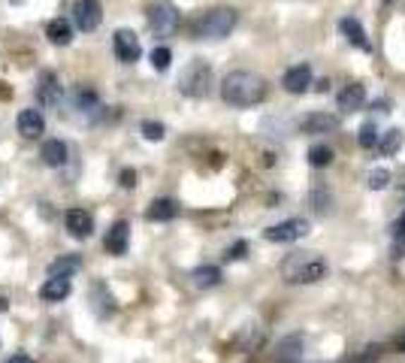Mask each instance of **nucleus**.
I'll use <instances>...</instances> for the list:
<instances>
[{"instance_id":"obj_5","label":"nucleus","mask_w":405,"mask_h":363,"mask_svg":"<svg viewBox=\"0 0 405 363\" xmlns=\"http://www.w3.org/2000/svg\"><path fill=\"white\" fill-rule=\"evenodd\" d=\"M179 9L173 4H155L152 9H148V25H152V34L155 37H173L179 30Z\"/></svg>"},{"instance_id":"obj_37","label":"nucleus","mask_w":405,"mask_h":363,"mask_svg":"<svg viewBox=\"0 0 405 363\" xmlns=\"http://www.w3.org/2000/svg\"><path fill=\"white\" fill-rule=\"evenodd\" d=\"M402 351H405V339H402Z\"/></svg>"},{"instance_id":"obj_35","label":"nucleus","mask_w":405,"mask_h":363,"mask_svg":"<svg viewBox=\"0 0 405 363\" xmlns=\"http://www.w3.org/2000/svg\"><path fill=\"white\" fill-rule=\"evenodd\" d=\"M6 306H9V303H6V297H0V312H6Z\"/></svg>"},{"instance_id":"obj_23","label":"nucleus","mask_w":405,"mask_h":363,"mask_svg":"<svg viewBox=\"0 0 405 363\" xmlns=\"http://www.w3.org/2000/svg\"><path fill=\"white\" fill-rule=\"evenodd\" d=\"M191 279H194L197 287H215L221 282V270L218 266H197V270L191 273Z\"/></svg>"},{"instance_id":"obj_18","label":"nucleus","mask_w":405,"mask_h":363,"mask_svg":"<svg viewBox=\"0 0 405 363\" xmlns=\"http://www.w3.org/2000/svg\"><path fill=\"white\" fill-rule=\"evenodd\" d=\"M40 157H42V164H46V167H64L70 155H67V145H64L61 140H49L46 145H42Z\"/></svg>"},{"instance_id":"obj_4","label":"nucleus","mask_w":405,"mask_h":363,"mask_svg":"<svg viewBox=\"0 0 405 363\" xmlns=\"http://www.w3.org/2000/svg\"><path fill=\"white\" fill-rule=\"evenodd\" d=\"M209 85H212V70L202 61H191L182 70V76H179V91L188 94V97H206Z\"/></svg>"},{"instance_id":"obj_12","label":"nucleus","mask_w":405,"mask_h":363,"mask_svg":"<svg viewBox=\"0 0 405 363\" xmlns=\"http://www.w3.org/2000/svg\"><path fill=\"white\" fill-rule=\"evenodd\" d=\"M303 131L306 133H336L339 131V115L330 112H312L303 119Z\"/></svg>"},{"instance_id":"obj_24","label":"nucleus","mask_w":405,"mask_h":363,"mask_svg":"<svg viewBox=\"0 0 405 363\" xmlns=\"http://www.w3.org/2000/svg\"><path fill=\"white\" fill-rule=\"evenodd\" d=\"M308 164L318 167V169H321V167H330V164H333V148H330V145H321V143L312 145V148H308Z\"/></svg>"},{"instance_id":"obj_7","label":"nucleus","mask_w":405,"mask_h":363,"mask_svg":"<svg viewBox=\"0 0 405 363\" xmlns=\"http://www.w3.org/2000/svg\"><path fill=\"white\" fill-rule=\"evenodd\" d=\"M112 46H115V58H119L121 64H133V61H140L143 55V46H140V37L133 34V30H115V37H112Z\"/></svg>"},{"instance_id":"obj_9","label":"nucleus","mask_w":405,"mask_h":363,"mask_svg":"<svg viewBox=\"0 0 405 363\" xmlns=\"http://www.w3.org/2000/svg\"><path fill=\"white\" fill-rule=\"evenodd\" d=\"M16 127H18V133L25 136V140H40L42 131H46V119H42L40 109H21Z\"/></svg>"},{"instance_id":"obj_25","label":"nucleus","mask_w":405,"mask_h":363,"mask_svg":"<svg viewBox=\"0 0 405 363\" xmlns=\"http://www.w3.org/2000/svg\"><path fill=\"white\" fill-rule=\"evenodd\" d=\"M402 143H405L402 131H397V127H393V131H387V133H385V140H381V152H385V155L390 157V155H397V152H399Z\"/></svg>"},{"instance_id":"obj_31","label":"nucleus","mask_w":405,"mask_h":363,"mask_svg":"<svg viewBox=\"0 0 405 363\" xmlns=\"http://www.w3.org/2000/svg\"><path fill=\"white\" fill-rule=\"evenodd\" d=\"M387 182H390V173L385 167H378V169H372V173H369V188L372 191H385Z\"/></svg>"},{"instance_id":"obj_13","label":"nucleus","mask_w":405,"mask_h":363,"mask_svg":"<svg viewBox=\"0 0 405 363\" xmlns=\"http://www.w3.org/2000/svg\"><path fill=\"white\" fill-rule=\"evenodd\" d=\"M64 221H67V230H70L76 239H88L91 230H94V218H91L85 209H70Z\"/></svg>"},{"instance_id":"obj_22","label":"nucleus","mask_w":405,"mask_h":363,"mask_svg":"<svg viewBox=\"0 0 405 363\" xmlns=\"http://www.w3.org/2000/svg\"><path fill=\"white\" fill-rule=\"evenodd\" d=\"M46 37H49L52 42H55V46H67V42L73 40V28H70V21H67V18H55V21H49Z\"/></svg>"},{"instance_id":"obj_16","label":"nucleus","mask_w":405,"mask_h":363,"mask_svg":"<svg viewBox=\"0 0 405 363\" xmlns=\"http://www.w3.org/2000/svg\"><path fill=\"white\" fill-rule=\"evenodd\" d=\"M82 270V258L76 254H64V258H55L49 263V279H70L73 273Z\"/></svg>"},{"instance_id":"obj_3","label":"nucleus","mask_w":405,"mask_h":363,"mask_svg":"<svg viewBox=\"0 0 405 363\" xmlns=\"http://www.w3.org/2000/svg\"><path fill=\"white\" fill-rule=\"evenodd\" d=\"M236 21H239V16L233 6H215L197 21L194 30H197L200 40H224L233 28H236Z\"/></svg>"},{"instance_id":"obj_11","label":"nucleus","mask_w":405,"mask_h":363,"mask_svg":"<svg viewBox=\"0 0 405 363\" xmlns=\"http://www.w3.org/2000/svg\"><path fill=\"white\" fill-rule=\"evenodd\" d=\"M127 242H131V224H127V221H115L112 230L106 233V239H103L106 251H109V254H124L127 251Z\"/></svg>"},{"instance_id":"obj_14","label":"nucleus","mask_w":405,"mask_h":363,"mask_svg":"<svg viewBox=\"0 0 405 363\" xmlns=\"http://www.w3.org/2000/svg\"><path fill=\"white\" fill-rule=\"evenodd\" d=\"M363 103H366V88L360 82L345 85L342 94H339V109H342V112H357Z\"/></svg>"},{"instance_id":"obj_32","label":"nucleus","mask_w":405,"mask_h":363,"mask_svg":"<svg viewBox=\"0 0 405 363\" xmlns=\"http://www.w3.org/2000/svg\"><path fill=\"white\" fill-rule=\"evenodd\" d=\"M119 182H121V188H133L136 185V169H121Z\"/></svg>"},{"instance_id":"obj_30","label":"nucleus","mask_w":405,"mask_h":363,"mask_svg":"<svg viewBox=\"0 0 405 363\" xmlns=\"http://www.w3.org/2000/svg\"><path fill=\"white\" fill-rule=\"evenodd\" d=\"M169 61H173V52H169L167 46H157V49L152 52V67H155V70H167Z\"/></svg>"},{"instance_id":"obj_6","label":"nucleus","mask_w":405,"mask_h":363,"mask_svg":"<svg viewBox=\"0 0 405 363\" xmlns=\"http://www.w3.org/2000/svg\"><path fill=\"white\" fill-rule=\"evenodd\" d=\"M73 21L82 34H91V30L100 28L103 21V9H100V0H76L73 4Z\"/></svg>"},{"instance_id":"obj_17","label":"nucleus","mask_w":405,"mask_h":363,"mask_svg":"<svg viewBox=\"0 0 405 363\" xmlns=\"http://www.w3.org/2000/svg\"><path fill=\"white\" fill-rule=\"evenodd\" d=\"M37 94H40V100L49 103V106H58V103H61V85H58V76H55V73H42Z\"/></svg>"},{"instance_id":"obj_28","label":"nucleus","mask_w":405,"mask_h":363,"mask_svg":"<svg viewBox=\"0 0 405 363\" xmlns=\"http://www.w3.org/2000/svg\"><path fill=\"white\" fill-rule=\"evenodd\" d=\"M357 143L363 145V148H372L378 143V127H375V121H366L363 127H360V133H357Z\"/></svg>"},{"instance_id":"obj_8","label":"nucleus","mask_w":405,"mask_h":363,"mask_svg":"<svg viewBox=\"0 0 405 363\" xmlns=\"http://www.w3.org/2000/svg\"><path fill=\"white\" fill-rule=\"evenodd\" d=\"M308 221L306 218H291V221H282V224H275V227H270L263 233L270 242H294V239H303L308 237Z\"/></svg>"},{"instance_id":"obj_19","label":"nucleus","mask_w":405,"mask_h":363,"mask_svg":"<svg viewBox=\"0 0 405 363\" xmlns=\"http://www.w3.org/2000/svg\"><path fill=\"white\" fill-rule=\"evenodd\" d=\"M70 294V279H46V285L40 287V300L46 303H61Z\"/></svg>"},{"instance_id":"obj_2","label":"nucleus","mask_w":405,"mask_h":363,"mask_svg":"<svg viewBox=\"0 0 405 363\" xmlns=\"http://www.w3.org/2000/svg\"><path fill=\"white\" fill-rule=\"evenodd\" d=\"M282 275L287 285H315L327 275V261L318 258L315 251L291 254V258L282 263Z\"/></svg>"},{"instance_id":"obj_21","label":"nucleus","mask_w":405,"mask_h":363,"mask_svg":"<svg viewBox=\"0 0 405 363\" xmlns=\"http://www.w3.org/2000/svg\"><path fill=\"white\" fill-rule=\"evenodd\" d=\"M73 103H76L79 112H94V109H100V94L88 88V85H79V88L73 91Z\"/></svg>"},{"instance_id":"obj_10","label":"nucleus","mask_w":405,"mask_h":363,"mask_svg":"<svg viewBox=\"0 0 405 363\" xmlns=\"http://www.w3.org/2000/svg\"><path fill=\"white\" fill-rule=\"evenodd\" d=\"M282 85H284L287 94H306L308 88H312V70H308L306 64H300V67H291V70L284 73Z\"/></svg>"},{"instance_id":"obj_15","label":"nucleus","mask_w":405,"mask_h":363,"mask_svg":"<svg viewBox=\"0 0 405 363\" xmlns=\"http://www.w3.org/2000/svg\"><path fill=\"white\" fill-rule=\"evenodd\" d=\"M339 30L345 34V40L351 42V46L363 49V52H372V42L366 40V30H363V25H360L357 18H342V21H339Z\"/></svg>"},{"instance_id":"obj_20","label":"nucleus","mask_w":405,"mask_h":363,"mask_svg":"<svg viewBox=\"0 0 405 363\" xmlns=\"http://www.w3.org/2000/svg\"><path fill=\"white\" fill-rule=\"evenodd\" d=\"M145 215H148V221H169V218L179 215V203L169 200V197H161V200H155L152 206H148Z\"/></svg>"},{"instance_id":"obj_36","label":"nucleus","mask_w":405,"mask_h":363,"mask_svg":"<svg viewBox=\"0 0 405 363\" xmlns=\"http://www.w3.org/2000/svg\"><path fill=\"white\" fill-rule=\"evenodd\" d=\"M13 4H25V0H13Z\"/></svg>"},{"instance_id":"obj_26","label":"nucleus","mask_w":405,"mask_h":363,"mask_svg":"<svg viewBox=\"0 0 405 363\" xmlns=\"http://www.w3.org/2000/svg\"><path fill=\"white\" fill-rule=\"evenodd\" d=\"M282 351V360H294V357H300V351H303V339L300 336H287L284 343L279 345Z\"/></svg>"},{"instance_id":"obj_33","label":"nucleus","mask_w":405,"mask_h":363,"mask_svg":"<svg viewBox=\"0 0 405 363\" xmlns=\"http://www.w3.org/2000/svg\"><path fill=\"white\" fill-rule=\"evenodd\" d=\"M245 249H248V245H245V242H236V245H233V249L227 251V258H230V261H239V258H245Z\"/></svg>"},{"instance_id":"obj_34","label":"nucleus","mask_w":405,"mask_h":363,"mask_svg":"<svg viewBox=\"0 0 405 363\" xmlns=\"http://www.w3.org/2000/svg\"><path fill=\"white\" fill-rule=\"evenodd\" d=\"M4 363H34L28 355H16V357H9V360H4Z\"/></svg>"},{"instance_id":"obj_27","label":"nucleus","mask_w":405,"mask_h":363,"mask_svg":"<svg viewBox=\"0 0 405 363\" xmlns=\"http://www.w3.org/2000/svg\"><path fill=\"white\" fill-rule=\"evenodd\" d=\"M402 251H405V212H402V218L393 224V258H402Z\"/></svg>"},{"instance_id":"obj_1","label":"nucleus","mask_w":405,"mask_h":363,"mask_svg":"<svg viewBox=\"0 0 405 363\" xmlns=\"http://www.w3.org/2000/svg\"><path fill=\"white\" fill-rule=\"evenodd\" d=\"M221 97L230 106H258L266 100V79L251 70H233L221 82Z\"/></svg>"},{"instance_id":"obj_29","label":"nucleus","mask_w":405,"mask_h":363,"mask_svg":"<svg viewBox=\"0 0 405 363\" xmlns=\"http://www.w3.org/2000/svg\"><path fill=\"white\" fill-rule=\"evenodd\" d=\"M164 133H167V127L161 121H143V136L148 143H161Z\"/></svg>"}]
</instances>
